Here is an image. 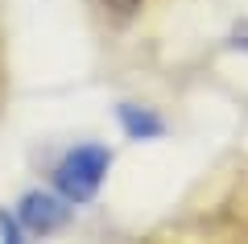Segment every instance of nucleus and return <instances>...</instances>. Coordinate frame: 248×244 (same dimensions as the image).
Segmentation results:
<instances>
[{"label":"nucleus","instance_id":"obj_3","mask_svg":"<svg viewBox=\"0 0 248 244\" xmlns=\"http://www.w3.org/2000/svg\"><path fill=\"white\" fill-rule=\"evenodd\" d=\"M120 124L133 141H153V137L166 132V120L161 116H153L149 108H137V104H120Z\"/></svg>","mask_w":248,"mask_h":244},{"label":"nucleus","instance_id":"obj_6","mask_svg":"<svg viewBox=\"0 0 248 244\" xmlns=\"http://www.w3.org/2000/svg\"><path fill=\"white\" fill-rule=\"evenodd\" d=\"M232 46H240V50H248V25H240L236 33H232Z\"/></svg>","mask_w":248,"mask_h":244},{"label":"nucleus","instance_id":"obj_4","mask_svg":"<svg viewBox=\"0 0 248 244\" xmlns=\"http://www.w3.org/2000/svg\"><path fill=\"white\" fill-rule=\"evenodd\" d=\"M99 4H104L116 21H128V17H137V13H141L145 0H99Z\"/></svg>","mask_w":248,"mask_h":244},{"label":"nucleus","instance_id":"obj_5","mask_svg":"<svg viewBox=\"0 0 248 244\" xmlns=\"http://www.w3.org/2000/svg\"><path fill=\"white\" fill-rule=\"evenodd\" d=\"M0 236H4V240H21V219H9L0 211Z\"/></svg>","mask_w":248,"mask_h":244},{"label":"nucleus","instance_id":"obj_1","mask_svg":"<svg viewBox=\"0 0 248 244\" xmlns=\"http://www.w3.org/2000/svg\"><path fill=\"white\" fill-rule=\"evenodd\" d=\"M108 170H112V149L104 145H79L58 162L54 170V186L66 203H87L91 195L104 186Z\"/></svg>","mask_w":248,"mask_h":244},{"label":"nucleus","instance_id":"obj_2","mask_svg":"<svg viewBox=\"0 0 248 244\" xmlns=\"http://www.w3.org/2000/svg\"><path fill=\"white\" fill-rule=\"evenodd\" d=\"M17 219H21V228H25V232L50 236V232H58V228L71 219V207H66V199H62V195L29 191L25 199H21V207H17Z\"/></svg>","mask_w":248,"mask_h":244}]
</instances>
